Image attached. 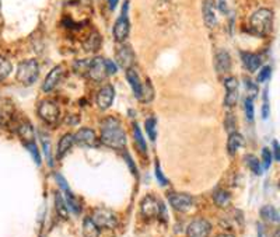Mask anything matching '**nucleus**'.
I'll return each instance as SVG.
<instances>
[{
  "label": "nucleus",
  "mask_w": 280,
  "mask_h": 237,
  "mask_svg": "<svg viewBox=\"0 0 280 237\" xmlns=\"http://www.w3.org/2000/svg\"><path fill=\"white\" fill-rule=\"evenodd\" d=\"M101 142L114 149H123L126 145V135L121 122L115 118H107L101 124Z\"/></svg>",
  "instance_id": "obj_1"
},
{
  "label": "nucleus",
  "mask_w": 280,
  "mask_h": 237,
  "mask_svg": "<svg viewBox=\"0 0 280 237\" xmlns=\"http://www.w3.org/2000/svg\"><path fill=\"white\" fill-rule=\"evenodd\" d=\"M251 31L259 35V37H266L270 34L272 27H273V12L270 9H259L256 10L249 20Z\"/></svg>",
  "instance_id": "obj_2"
},
{
  "label": "nucleus",
  "mask_w": 280,
  "mask_h": 237,
  "mask_svg": "<svg viewBox=\"0 0 280 237\" xmlns=\"http://www.w3.org/2000/svg\"><path fill=\"white\" fill-rule=\"evenodd\" d=\"M39 76V66L35 59H27L17 68V80L25 86L33 85Z\"/></svg>",
  "instance_id": "obj_3"
},
{
  "label": "nucleus",
  "mask_w": 280,
  "mask_h": 237,
  "mask_svg": "<svg viewBox=\"0 0 280 237\" xmlns=\"http://www.w3.org/2000/svg\"><path fill=\"white\" fill-rule=\"evenodd\" d=\"M129 30H131V23L128 18V1H125V6L122 9V16L114 25V37L116 39V42H125V39L129 35Z\"/></svg>",
  "instance_id": "obj_4"
},
{
  "label": "nucleus",
  "mask_w": 280,
  "mask_h": 237,
  "mask_svg": "<svg viewBox=\"0 0 280 237\" xmlns=\"http://www.w3.org/2000/svg\"><path fill=\"white\" fill-rule=\"evenodd\" d=\"M59 107L56 102L50 100H44L39 107H38V115L41 117L42 121L48 122V124H55L59 119Z\"/></svg>",
  "instance_id": "obj_5"
},
{
  "label": "nucleus",
  "mask_w": 280,
  "mask_h": 237,
  "mask_svg": "<svg viewBox=\"0 0 280 237\" xmlns=\"http://www.w3.org/2000/svg\"><path fill=\"white\" fill-rule=\"evenodd\" d=\"M91 219L98 227H102V229H114L118 223V219H116L115 213L110 211V209H105V208L96 209Z\"/></svg>",
  "instance_id": "obj_6"
},
{
  "label": "nucleus",
  "mask_w": 280,
  "mask_h": 237,
  "mask_svg": "<svg viewBox=\"0 0 280 237\" xmlns=\"http://www.w3.org/2000/svg\"><path fill=\"white\" fill-rule=\"evenodd\" d=\"M140 209H142V215L147 218V219H153V218H159L163 209V205L154 197H146L143 198L142 203H140Z\"/></svg>",
  "instance_id": "obj_7"
},
{
  "label": "nucleus",
  "mask_w": 280,
  "mask_h": 237,
  "mask_svg": "<svg viewBox=\"0 0 280 237\" xmlns=\"http://www.w3.org/2000/svg\"><path fill=\"white\" fill-rule=\"evenodd\" d=\"M87 76L91 79V80H94V82H102V80H105L107 79V69H105V59L104 58H94V59H91V62H90V69H88V73Z\"/></svg>",
  "instance_id": "obj_8"
},
{
  "label": "nucleus",
  "mask_w": 280,
  "mask_h": 237,
  "mask_svg": "<svg viewBox=\"0 0 280 237\" xmlns=\"http://www.w3.org/2000/svg\"><path fill=\"white\" fill-rule=\"evenodd\" d=\"M168 201L174 209L181 211V212H186L194 205V198L186 194H170Z\"/></svg>",
  "instance_id": "obj_9"
},
{
  "label": "nucleus",
  "mask_w": 280,
  "mask_h": 237,
  "mask_svg": "<svg viewBox=\"0 0 280 237\" xmlns=\"http://www.w3.org/2000/svg\"><path fill=\"white\" fill-rule=\"evenodd\" d=\"M224 86L227 90L224 104H226V107H234L238 100V80L235 77H227L224 80Z\"/></svg>",
  "instance_id": "obj_10"
},
{
  "label": "nucleus",
  "mask_w": 280,
  "mask_h": 237,
  "mask_svg": "<svg viewBox=\"0 0 280 237\" xmlns=\"http://www.w3.org/2000/svg\"><path fill=\"white\" fill-rule=\"evenodd\" d=\"M116 62L123 69H131L134 62V53L129 45H122L116 51Z\"/></svg>",
  "instance_id": "obj_11"
},
{
  "label": "nucleus",
  "mask_w": 280,
  "mask_h": 237,
  "mask_svg": "<svg viewBox=\"0 0 280 237\" xmlns=\"http://www.w3.org/2000/svg\"><path fill=\"white\" fill-rule=\"evenodd\" d=\"M188 237H207L210 233V223L205 219H196L188 226Z\"/></svg>",
  "instance_id": "obj_12"
},
{
  "label": "nucleus",
  "mask_w": 280,
  "mask_h": 237,
  "mask_svg": "<svg viewBox=\"0 0 280 237\" xmlns=\"http://www.w3.org/2000/svg\"><path fill=\"white\" fill-rule=\"evenodd\" d=\"M63 72H65V70H63V66L53 68L48 73V76L45 77V82H44V85H42V90H44L45 93L52 91L53 88L58 86V83L61 82V79L63 77Z\"/></svg>",
  "instance_id": "obj_13"
},
{
  "label": "nucleus",
  "mask_w": 280,
  "mask_h": 237,
  "mask_svg": "<svg viewBox=\"0 0 280 237\" xmlns=\"http://www.w3.org/2000/svg\"><path fill=\"white\" fill-rule=\"evenodd\" d=\"M74 142H77V143H80L82 146H96V143H97V136H96V134H94V131L93 129H90V128H82V129H79V132L74 135Z\"/></svg>",
  "instance_id": "obj_14"
},
{
  "label": "nucleus",
  "mask_w": 280,
  "mask_h": 237,
  "mask_svg": "<svg viewBox=\"0 0 280 237\" xmlns=\"http://www.w3.org/2000/svg\"><path fill=\"white\" fill-rule=\"evenodd\" d=\"M214 66H216V70L219 75H224L231 69V58L227 51H217L216 58H214Z\"/></svg>",
  "instance_id": "obj_15"
},
{
  "label": "nucleus",
  "mask_w": 280,
  "mask_h": 237,
  "mask_svg": "<svg viewBox=\"0 0 280 237\" xmlns=\"http://www.w3.org/2000/svg\"><path fill=\"white\" fill-rule=\"evenodd\" d=\"M115 97V90L112 86H105L99 90L97 96V105L99 110H108L112 105V101Z\"/></svg>",
  "instance_id": "obj_16"
},
{
  "label": "nucleus",
  "mask_w": 280,
  "mask_h": 237,
  "mask_svg": "<svg viewBox=\"0 0 280 237\" xmlns=\"http://www.w3.org/2000/svg\"><path fill=\"white\" fill-rule=\"evenodd\" d=\"M241 59H243L245 69H247L248 72H251V73L256 72V70L261 68V65H262L261 56L256 55V53H251V52H243V53H241Z\"/></svg>",
  "instance_id": "obj_17"
},
{
  "label": "nucleus",
  "mask_w": 280,
  "mask_h": 237,
  "mask_svg": "<svg viewBox=\"0 0 280 237\" xmlns=\"http://www.w3.org/2000/svg\"><path fill=\"white\" fill-rule=\"evenodd\" d=\"M18 135L23 139V142L25 143L27 148L35 145V135H34V128L30 122H21L18 126Z\"/></svg>",
  "instance_id": "obj_18"
},
{
  "label": "nucleus",
  "mask_w": 280,
  "mask_h": 237,
  "mask_svg": "<svg viewBox=\"0 0 280 237\" xmlns=\"http://www.w3.org/2000/svg\"><path fill=\"white\" fill-rule=\"evenodd\" d=\"M202 12H203V18H205V24L209 28H213L216 25V13H214V1L213 0H203V6H202Z\"/></svg>",
  "instance_id": "obj_19"
},
{
  "label": "nucleus",
  "mask_w": 280,
  "mask_h": 237,
  "mask_svg": "<svg viewBox=\"0 0 280 237\" xmlns=\"http://www.w3.org/2000/svg\"><path fill=\"white\" fill-rule=\"evenodd\" d=\"M126 79H128V82H129L131 87H132V90H133L134 96L139 99V97H140V93H142V82H140L139 75H137V72L134 70L133 68L126 69Z\"/></svg>",
  "instance_id": "obj_20"
},
{
  "label": "nucleus",
  "mask_w": 280,
  "mask_h": 237,
  "mask_svg": "<svg viewBox=\"0 0 280 237\" xmlns=\"http://www.w3.org/2000/svg\"><path fill=\"white\" fill-rule=\"evenodd\" d=\"M244 145V139L243 136L238 134V132H231L230 134V137H229V143H227V150L229 153L234 156L238 150L243 148Z\"/></svg>",
  "instance_id": "obj_21"
},
{
  "label": "nucleus",
  "mask_w": 280,
  "mask_h": 237,
  "mask_svg": "<svg viewBox=\"0 0 280 237\" xmlns=\"http://www.w3.org/2000/svg\"><path fill=\"white\" fill-rule=\"evenodd\" d=\"M74 145V135L72 134H66V135H63L62 139L59 140V145H58V157L62 159L69 150L70 148Z\"/></svg>",
  "instance_id": "obj_22"
},
{
  "label": "nucleus",
  "mask_w": 280,
  "mask_h": 237,
  "mask_svg": "<svg viewBox=\"0 0 280 237\" xmlns=\"http://www.w3.org/2000/svg\"><path fill=\"white\" fill-rule=\"evenodd\" d=\"M83 47L87 52H97L101 47V37L97 31L91 33L88 37L85 38V41L83 42Z\"/></svg>",
  "instance_id": "obj_23"
},
{
  "label": "nucleus",
  "mask_w": 280,
  "mask_h": 237,
  "mask_svg": "<svg viewBox=\"0 0 280 237\" xmlns=\"http://www.w3.org/2000/svg\"><path fill=\"white\" fill-rule=\"evenodd\" d=\"M230 200H231V197H230V194L226 189H216L214 194H213V201L220 208L229 206L230 205Z\"/></svg>",
  "instance_id": "obj_24"
},
{
  "label": "nucleus",
  "mask_w": 280,
  "mask_h": 237,
  "mask_svg": "<svg viewBox=\"0 0 280 237\" xmlns=\"http://www.w3.org/2000/svg\"><path fill=\"white\" fill-rule=\"evenodd\" d=\"M83 235L84 237H99V227H98L91 218H85L83 222Z\"/></svg>",
  "instance_id": "obj_25"
},
{
  "label": "nucleus",
  "mask_w": 280,
  "mask_h": 237,
  "mask_svg": "<svg viewBox=\"0 0 280 237\" xmlns=\"http://www.w3.org/2000/svg\"><path fill=\"white\" fill-rule=\"evenodd\" d=\"M261 216H262L264 220L270 222V223H278L279 222V213L270 205H266V206H264L261 209Z\"/></svg>",
  "instance_id": "obj_26"
},
{
  "label": "nucleus",
  "mask_w": 280,
  "mask_h": 237,
  "mask_svg": "<svg viewBox=\"0 0 280 237\" xmlns=\"http://www.w3.org/2000/svg\"><path fill=\"white\" fill-rule=\"evenodd\" d=\"M154 97V90L151 87V83L147 80L145 85H142V93H140V97L139 100L143 101V102H150Z\"/></svg>",
  "instance_id": "obj_27"
},
{
  "label": "nucleus",
  "mask_w": 280,
  "mask_h": 237,
  "mask_svg": "<svg viewBox=\"0 0 280 237\" xmlns=\"http://www.w3.org/2000/svg\"><path fill=\"white\" fill-rule=\"evenodd\" d=\"M133 137H134L136 145H137V148L142 150V152H147V146H146V142H145V137H143V135H142V131H140V128H139V125L137 124L133 125Z\"/></svg>",
  "instance_id": "obj_28"
},
{
  "label": "nucleus",
  "mask_w": 280,
  "mask_h": 237,
  "mask_svg": "<svg viewBox=\"0 0 280 237\" xmlns=\"http://www.w3.org/2000/svg\"><path fill=\"white\" fill-rule=\"evenodd\" d=\"M66 194V205H67V208L69 209H72L74 213H80V203H79V201L74 198V195L69 191V192H65Z\"/></svg>",
  "instance_id": "obj_29"
},
{
  "label": "nucleus",
  "mask_w": 280,
  "mask_h": 237,
  "mask_svg": "<svg viewBox=\"0 0 280 237\" xmlns=\"http://www.w3.org/2000/svg\"><path fill=\"white\" fill-rule=\"evenodd\" d=\"M12 72V63L9 62L6 58L0 56V80H4Z\"/></svg>",
  "instance_id": "obj_30"
},
{
  "label": "nucleus",
  "mask_w": 280,
  "mask_h": 237,
  "mask_svg": "<svg viewBox=\"0 0 280 237\" xmlns=\"http://www.w3.org/2000/svg\"><path fill=\"white\" fill-rule=\"evenodd\" d=\"M90 62L91 59H84V61H76L74 62V70L82 76H87L88 69H90Z\"/></svg>",
  "instance_id": "obj_31"
},
{
  "label": "nucleus",
  "mask_w": 280,
  "mask_h": 237,
  "mask_svg": "<svg viewBox=\"0 0 280 237\" xmlns=\"http://www.w3.org/2000/svg\"><path fill=\"white\" fill-rule=\"evenodd\" d=\"M245 162H247V164L249 166V169H251L255 174H261V171H262V169H261V163H259V160L256 159L255 156L248 154V156L245 157Z\"/></svg>",
  "instance_id": "obj_32"
},
{
  "label": "nucleus",
  "mask_w": 280,
  "mask_h": 237,
  "mask_svg": "<svg viewBox=\"0 0 280 237\" xmlns=\"http://www.w3.org/2000/svg\"><path fill=\"white\" fill-rule=\"evenodd\" d=\"M55 205H56V209H58L59 215L63 216V218H66V216H67V205H66V202L63 201L61 194L56 195V198H55Z\"/></svg>",
  "instance_id": "obj_33"
},
{
  "label": "nucleus",
  "mask_w": 280,
  "mask_h": 237,
  "mask_svg": "<svg viewBox=\"0 0 280 237\" xmlns=\"http://www.w3.org/2000/svg\"><path fill=\"white\" fill-rule=\"evenodd\" d=\"M145 126H146V132L148 137L154 142V140H156V121H154L153 118H148L146 121V124H145Z\"/></svg>",
  "instance_id": "obj_34"
},
{
  "label": "nucleus",
  "mask_w": 280,
  "mask_h": 237,
  "mask_svg": "<svg viewBox=\"0 0 280 237\" xmlns=\"http://www.w3.org/2000/svg\"><path fill=\"white\" fill-rule=\"evenodd\" d=\"M244 105H245V115H247V118L252 122L254 121V100L247 97Z\"/></svg>",
  "instance_id": "obj_35"
},
{
  "label": "nucleus",
  "mask_w": 280,
  "mask_h": 237,
  "mask_svg": "<svg viewBox=\"0 0 280 237\" xmlns=\"http://www.w3.org/2000/svg\"><path fill=\"white\" fill-rule=\"evenodd\" d=\"M262 159H264V169H269L270 163H272V153L268 148L262 149Z\"/></svg>",
  "instance_id": "obj_36"
},
{
  "label": "nucleus",
  "mask_w": 280,
  "mask_h": 237,
  "mask_svg": "<svg viewBox=\"0 0 280 237\" xmlns=\"http://www.w3.org/2000/svg\"><path fill=\"white\" fill-rule=\"evenodd\" d=\"M245 87L248 90V93H249V97L248 99H251V100H254V97L256 96V93H258V90H256V85L255 83H252L251 80H245Z\"/></svg>",
  "instance_id": "obj_37"
},
{
  "label": "nucleus",
  "mask_w": 280,
  "mask_h": 237,
  "mask_svg": "<svg viewBox=\"0 0 280 237\" xmlns=\"http://www.w3.org/2000/svg\"><path fill=\"white\" fill-rule=\"evenodd\" d=\"M272 75V68L270 66H265L261 72H259V75H258V80L259 82H266L269 77Z\"/></svg>",
  "instance_id": "obj_38"
},
{
  "label": "nucleus",
  "mask_w": 280,
  "mask_h": 237,
  "mask_svg": "<svg viewBox=\"0 0 280 237\" xmlns=\"http://www.w3.org/2000/svg\"><path fill=\"white\" fill-rule=\"evenodd\" d=\"M156 177H157V180H159V183L161 186H167V178L164 177L163 174V171H161V169H160V164L159 163H156Z\"/></svg>",
  "instance_id": "obj_39"
},
{
  "label": "nucleus",
  "mask_w": 280,
  "mask_h": 237,
  "mask_svg": "<svg viewBox=\"0 0 280 237\" xmlns=\"http://www.w3.org/2000/svg\"><path fill=\"white\" fill-rule=\"evenodd\" d=\"M105 69H107L108 76L116 73V70H118V69H116V65L112 62V61H110V59H105Z\"/></svg>",
  "instance_id": "obj_40"
},
{
  "label": "nucleus",
  "mask_w": 280,
  "mask_h": 237,
  "mask_svg": "<svg viewBox=\"0 0 280 237\" xmlns=\"http://www.w3.org/2000/svg\"><path fill=\"white\" fill-rule=\"evenodd\" d=\"M56 181H58V184L61 186V188L65 191V192H69V191H70V188L67 186V183L65 181V178H63L61 174H56Z\"/></svg>",
  "instance_id": "obj_41"
},
{
  "label": "nucleus",
  "mask_w": 280,
  "mask_h": 237,
  "mask_svg": "<svg viewBox=\"0 0 280 237\" xmlns=\"http://www.w3.org/2000/svg\"><path fill=\"white\" fill-rule=\"evenodd\" d=\"M264 108H262V117H264V119H266L268 118V113H269V104H268V94L265 93V96H264Z\"/></svg>",
  "instance_id": "obj_42"
},
{
  "label": "nucleus",
  "mask_w": 280,
  "mask_h": 237,
  "mask_svg": "<svg viewBox=\"0 0 280 237\" xmlns=\"http://www.w3.org/2000/svg\"><path fill=\"white\" fill-rule=\"evenodd\" d=\"M273 152H275V159L280 160V148L278 140H273Z\"/></svg>",
  "instance_id": "obj_43"
},
{
  "label": "nucleus",
  "mask_w": 280,
  "mask_h": 237,
  "mask_svg": "<svg viewBox=\"0 0 280 237\" xmlns=\"http://www.w3.org/2000/svg\"><path fill=\"white\" fill-rule=\"evenodd\" d=\"M108 3H110L111 10H114L116 7V4H118V0H108Z\"/></svg>",
  "instance_id": "obj_44"
},
{
  "label": "nucleus",
  "mask_w": 280,
  "mask_h": 237,
  "mask_svg": "<svg viewBox=\"0 0 280 237\" xmlns=\"http://www.w3.org/2000/svg\"><path fill=\"white\" fill-rule=\"evenodd\" d=\"M220 9H221V12H226V4H224V1H223V0L220 1Z\"/></svg>",
  "instance_id": "obj_45"
},
{
  "label": "nucleus",
  "mask_w": 280,
  "mask_h": 237,
  "mask_svg": "<svg viewBox=\"0 0 280 237\" xmlns=\"http://www.w3.org/2000/svg\"><path fill=\"white\" fill-rule=\"evenodd\" d=\"M217 237H232L231 235H229V233H221V235H219Z\"/></svg>",
  "instance_id": "obj_46"
},
{
  "label": "nucleus",
  "mask_w": 280,
  "mask_h": 237,
  "mask_svg": "<svg viewBox=\"0 0 280 237\" xmlns=\"http://www.w3.org/2000/svg\"><path fill=\"white\" fill-rule=\"evenodd\" d=\"M0 6H1V0H0Z\"/></svg>",
  "instance_id": "obj_47"
}]
</instances>
